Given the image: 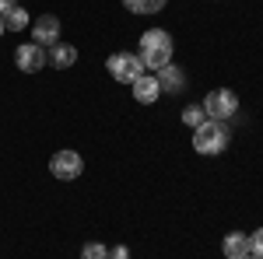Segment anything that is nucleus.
I'll return each mask as SVG.
<instances>
[{
	"mask_svg": "<svg viewBox=\"0 0 263 259\" xmlns=\"http://www.w3.org/2000/svg\"><path fill=\"white\" fill-rule=\"evenodd\" d=\"M221 252H224V259L249 256V235H242V231H228L224 242H221Z\"/></svg>",
	"mask_w": 263,
	"mask_h": 259,
	"instance_id": "nucleus-10",
	"label": "nucleus"
},
{
	"mask_svg": "<svg viewBox=\"0 0 263 259\" xmlns=\"http://www.w3.org/2000/svg\"><path fill=\"white\" fill-rule=\"evenodd\" d=\"M32 42H39L42 49L60 42V21H57V14H42V18L32 21Z\"/></svg>",
	"mask_w": 263,
	"mask_h": 259,
	"instance_id": "nucleus-7",
	"label": "nucleus"
},
{
	"mask_svg": "<svg viewBox=\"0 0 263 259\" xmlns=\"http://www.w3.org/2000/svg\"><path fill=\"white\" fill-rule=\"evenodd\" d=\"M242 259H260V256H253V252H249V256H242Z\"/></svg>",
	"mask_w": 263,
	"mask_h": 259,
	"instance_id": "nucleus-20",
	"label": "nucleus"
},
{
	"mask_svg": "<svg viewBox=\"0 0 263 259\" xmlns=\"http://www.w3.org/2000/svg\"><path fill=\"white\" fill-rule=\"evenodd\" d=\"M11 7H18V0H0V14H7Z\"/></svg>",
	"mask_w": 263,
	"mask_h": 259,
	"instance_id": "nucleus-18",
	"label": "nucleus"
},
{
	"mask_svg": "<svg viewBox=\"0 0 263 259\" xmlns=\"http://www.w3.org/2000/svg\"><path fill=\"white\" fill-rule=\"evenodd\" d=\"M203 112H207V119H232L235 112H239V95L235 91H228V88H214L207 98H203Z\"/></svg>",
	"mask_w": 263,
	"mask_h": 259,
	"instance_id": "nucleus-3",
	"label": "nucleus"
},
{
	"mask_svg": "<svg viewBox=\"0 0 263 259\" xmlns=\"http://www.w3.org/2000/svg\"><path fill=\"white\" fill-rule=\"evenodd\" d=\"M46 63H49V67H57V70H67V67H74V63H78V49H74V46H67V42H57V46H49Z\"/></svg>",
	"mask_w": 263,
	"mask_h": 259,
	"instance_id": "nucleus-9",
	"label": "nucleus"
},
{
	"mask_svg": "<svg viewBox=\"0 0 263 259\" xmlns=\"http://www.w3.org/2000/svg\"><path fill=\"white\" fill-rule=\"evenodd\" d=\"M203 119H207V112H203V105H186V109H182V123H186L190 130H197V126H200Z\"/></svg>",
	"mask_w": 263,
	"mask_h": 259,
	"instance_id": "nucleus-14",
	"label": "nucleus"
},
{
	"mask_svg": "<svg viewBox=\"0 0 263 259\" xmlns=\"http://www.w3.org/2000/svg\"><path fill=\"white\" fill-rule=\"evenodd\" d=\"M81 259H109V249H105L102 242H88L84 252H81Z\"/></svg>",
	"mask_w": 263,
	"mask_h": 259,
	"instance_id": "nucleus-15",
	"label": "nucleus"
},
{
	"mask_svg": "<svg viewBox=\"0 0 263 259\" xmlns=\"http://www.w3.org/2000/svg\"><path fill=\"white\" fill-rule=\"evenodd\" d=\"M249 252L263 259V228H260V231H253V235H249Z\"/></svg>",
	"mask_w": 263,
	"mask_h": 259,
	"instance_id": "nucleus-16",
	"label": "nucleus"
},
{
	"mask_svg": "<svg viewBox=\"0 0 263 259\" xmlns=\"http://www.w3.org/2000/svg\"><path fill=\"white\" fill-rule=\"evenodd\" d=\"M49 172L63 182H74L78 175L84 172V158L78 151H57L53 158H49Z\"/></svg>",
	"mask_w": 263,
	"mask_h": 259,
	"instance_id": "nucleus-5",
	"label": "nucleus"
},
{
	"mask_svg": "<svg viewBox=\"0 0 263 259\" xmlns=\"http://www.w3.org/2000/svg\"><path fill=\"white\" fill-rule=\"evenodd\" d=\"M141 63L144 67H151V70H162L172 63V35L165 32V28H147L141 35Z\"/></svg>",
	"mask_w": 263,
	"mask_h": 259,
	"instance_id": "nucleus-1",
	"label": "nucleus"
},
{
	"mask_svg": "<svg viewBox=\"0 0 263 259\" xmlns=\"http://www.w3.org/2000/svg\"><path fill=\"white\" fill-rule=\"evenodd\" d=\"M4 32H7V28H4V14H0V35H4Z\"/></svg>",
	"mask_w": 263,
	"mask_h": 259,
	"instance_id": "nucleus-19",
	"label": "nucleus"
},
{
	"mask_svg": "<svg viewBox=\"0 0 263 259\" xmlns=\"http://www.w3.org/2000/svg\"><path fill=\"white\" fill-rule=\"evenodd\" d=\"M4 28H7V32H21V28H28V11H25V7H11V11L4 14Z\"/></svg>",
	"mask_w": 263,
	"mask_h": 259,
	"instance_id": "nucleus-13",
	"label": "nucleus"
},
{
	"mask_svg": "<svg viewBox=\"0 0 263 259\" xmlns=\"http://www.w3.org/2000/svg\"><path fill=\"white\" fill-rule=\"evenodd\" d=\"M130 88H134V98L141 102V105H155L158 95H162V88H158V77H155V74H141Z\"/></svg>",
	"mask_w": 263,
	"mask_h": 259,
	"instance_id": "nucleus-8",
	"label": "nucleus"
},
{
	"mask_svg": "<svg viewBox=\"0 0 263 259\" xmlns=\"http://www.w3.org/2000/svg\"><path fill=\"white\" fill-rule=\"evenodd\" d=\"M105 70L120 81V84H134V81L144 74V63H141L137 53H112V56L105 60Z\"/></svg>",
	"mask_w": 263,
	"mask_h": 259,
	"instance_id": "nucleus-4",
	"label": "nucleus"
},
{
	"mask_svg": "<svg viewBox=\"0 0 263 259\" xmlns=\"http://www.w3.org/2000/svg\"><path fill=\"white\" fill-rule=\"evenodd\" d=\"M14 67H18L21 74H39L42 67H46V49H42L39 42H21L18 49H14Z\"/></svg>",
	"mask_w": 263,
	"mask_h": 259,
	"instance_id": "nucleus-6",
	"label": "nucleus"
},
{
	"mask_svg": "<svg viewBox=\"0 0 263 259\" xmlns=\"http://www.w3.org/2000/svg\"><path fill=\"white\" fill-rule=\"evenodd\" d=\"M123 7L134 14H158L165 7V0H123Z\"/></svg>",
	"mask_w": 263,
	"mask_h": 259,
	"instance_id": "nucleus-12",
	"label": "nucleus"
},
{
	"mask_svg": "<svg viewBox=\"0 0 263 259\" xmlns=\"http://www.w3.org/2000/svg\"><path fill=\"white\" fill-rule=\"evenodd\" d=\"M109 259H130V249L126 245H116V249H109Z\"/></svg>",
	"mask_w": 263,
	"mask_h": 259,
	"instance_id": "nucleus-17",
	"label": "nucleus"
},
{
	"mask_svg": "<svg viewBox=\"0 0 263 259\" xmlns=\"http://www.w3.org/2000/svg\"><path fill=\"white\" fill-rule=\"evenodd\" d=\"M193 147H197V154H207V158L221 154L224 147H228V126L218 119H203L193 130Z\"/></svg>",
	"mask_w": 263,
	"mask_h": 259,
	"instance_id": "nucleus-2",
	"label": "nucleus"
},
{
	"mask_svg": "<svg viewBox=\"0 0 263 259\" xmlns=\"http://www.w3.org/2000/svg\"><path fill=\"white\" fill-rule=\"evenodd\" d=\"M182 84H186V81H182V70L176 67V63H168V67L158 70V88H162V91L176 95V91H182Z\"/></svg>",
	"mask_w": 263,
	"mask_h": 259,
	"instance_id": "nucleus-11",
	"label": "nucleus"
}]
</instances>
